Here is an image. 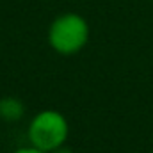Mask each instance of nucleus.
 Listing matches in <instances>:
<instances>
[{"label":"nucleus","instance_id":"obj_4","mask_svg":"<svg viewBox=\"0 0 153 153\" xmlns=\"http://www.w3.org/2000/svg\"><path fill=\"white\" fill-rule=\"evenodd\" d=\"M13 153H45V152L36 150V148H32V146H25V148H20V150H16V152H13Z\"/></svg>","mask_w":153,"mask_h":153},{"label":"nucleus","instance_id":"obj_2","mask_svg":"<svg viewBox=\"0 0 153 153\" xmlns=\"http://www.w3.org/2000/svg\"><path fill=\"white\" fill-rule=\"evenodd\" d=\"M89 23L78 13H62L48 27V45L61 55H75L89 41Z\"/></svg>","mask_w":153,"mask_h":153},{"label":"nucleus","instance_id":"obj_1","mask_svg":"<svg viewBox=\"0 0 153 153\" xmlns=\"http://www.w3.org/2000/svg\"><path fill=\"white\" fill-rule=\"evenodd\" d=\"M30 146L45 153H53L64 148L70 137V123L66 116L53 109H45L34 116L27 126Z\"/></svg>","mask_w":153,"mask_h":153},{"label":"nucleus","instance_id":"obj_3","mask_svg":"<svg viewBox=\"0 0 153 153\" xmlns=\"http://www.w3.org/2000/svg\"><path fill=\"white\" fill-rule=\"evenodd\" d=\"M23 116V103L18 98H0V117L5 121H18Z\"/></svg>","mask_w":153,"mask_h":153},{"label":"nucleus","instance_id":"obj_5","mask_svg":"<svg viewBox=\"0 0 153 153\" xmlns=\"http://www.w3.org/2000/svg\"><path fill=\"white\" fill-rule=\"evenodd\" d=\"M148 153H153V150H152V152H148Z\"/></svg>","mask_w":153,"mask_h":153}]
</instances>
